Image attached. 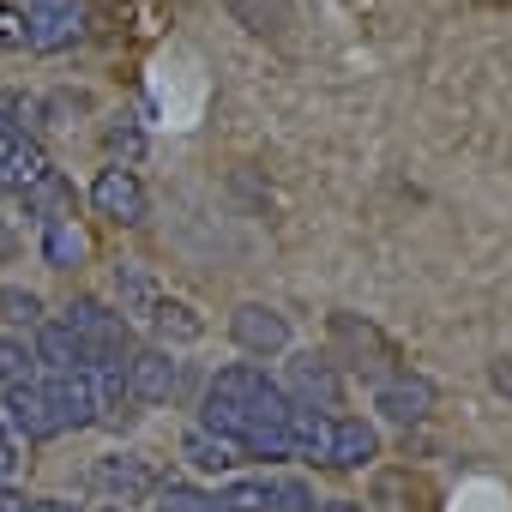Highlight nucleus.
Returning a JSON list of instances; mask_svg holds the SVG:
<instances>
[{"instance_id":"1","label":"nucleus","mask_w":512,"mask_h":512,"mask_svg":"<svg viewBox=\"0 0 512 512\" xmlns=\"http://www.w3.org/2000/svg\"><path fill=\"white\" fill-rule=\"evenodd\" d=\"M61 326L85 344V356H91V362H115V368H127V356L139 350V344H133L127 314L103 308L97 296H73V302H67V314H61Z\"/></svg>"},{"instance_id":"2","label":"nucleus","mask_w":512,"mask_h":512,"mask_svg":"<svg viewBox=\"0 0 512 512\" xmlns=\"http://www.w3.org/2000/svg\"><path fill=\"white\" fill-rule=\"evenodd\" d=\"M211 392H217V398H229V404H241L253 422H266V428H284V422H290V410H296V398H290L284 386H272L253 362H229V368H217Z\"/></svg>"},{"instance_id":"3","label":"nucleus","mask_w":512,"mask_h":512,"mask_svg":"<svg viewBox=\"0 0 512 512\" xmlns=\"http://www.w3.org/2000/svg\"><path fill=\"white\" fill-rule=\"evenodd\" d=\"M91 211L109 217L115 229H139V223L151 217V193H145L139 169H127V163L97 169V181H91Z\"/></svg>"},{"instance_id":"4","label":"nucleus","mask_w":512,"mask_h":512,"mask_svg":"<svg viewBox=\"0 0 512 512\" xmlns=\"http://www.w3.org/2000/svg\"><path fill=\"white\" fill-rule=\"evenodd\" d=\"M229 338H235V350H247V356H290V344H296L290 320H284L272 302H235V308H229Z\"/></svg>"},{"instance_id":"5","label":"nucleus","mask_w":512,"mask_h":512,"mask_svg":"<svg viewBox=\"0 0 512 512\" xmlns=\"http://www.w3.org/2000/svg\"><path fill=\"white\" fill-rule=\"evenodd\" d=\"M332 344L356 362V368H368L374 380H392L398 374V350H392V338L374 326V320H362V314H332Z\"/></svg>"},{"instance_id":"6","label":"nucleus","mask_w":512,"mask_h":512,"mask_svg":"<svg viewBox=\"0 0 512 512\" xmlns=\"http://www.w3.org/2000/svg\"><path fill=\"white\" fill-rule=\"evenodd\" d=\"M121 374H127V398L133 404H169L175 386H181V362L169 350H157V344L151 350H133Z\"/></svg>"},{"instance_id":"7","label":"nucleus","mask_w":512,"mask_h":512,"mask_svg":"<svg viewBox=\"0 0 512 512\" xmlns=\"http://www.w3.org/2000/svg\"><path fill=\"white\" fill-rule=\"evenodd\" d=\"M0 416H7L25 440H55V434H67L61 416H55V404H49V392H43V380L7 386V398H0Z\"/></svg>"},{"instance_id":"8","label":"nucleus","mask_w":512,"mask_h":512,"mask_svg":"<svg viewBox=\"0 0 512 512\" xmlns=\"http://www.w3.org/2000/svg\"><path fill=\"white\" fill-rule=\"evenodd\" d=\"M374 410L386 416V422H398V428H416L428 410H434V380H422V374H392V380H380L374 386Z\"/></svg>"},{"instance_id":"9","label":"nucleus","mask_w":512,"mask_h":512,"mask_svg":"<svg viewBox=\"0 0 512 512\" xmlns=\"http://www.w3.org/2000/svg\"><path fill=\"white\" fill-rule=\"evenodd\" d=\"M290 392L302 398V410H326V416L344 404V380H338V368H332L326 356H314V350L290 356Z\"/></svg>"},{"instance_id":"10","label":"nucleus","mask_w":512,"mask_h":512,"mask_svg":"<svg viewBox=\"0 0 512 512\" xmlns=\"http://www.w3.org/2000/svg\"><path fill=\"white\" fill-rule=\"evenodd\" d=\"M79 37H85V7H79V0L25 13V49H37V55H55V49H67V43H79Z\"/></svg>"},{"instance_id":"11","label":"nucleus","mask_w":512,"mask_h":512,"mask_svg":"<svg viewBox=\"0 0 512 512\" xmlns=\"http://www.w3.org/2000/svg\"><path fill=\"white\" fill-rule=\"evenodd\" d=\"M217 7L260 43H284L296 31V0H217Z\"/></svg>"},{"instance_id":"12","label":"nucleus","mask_w":512,"mask_h":512,"mask_svg":"<svg viewBox=\"0 0 512 512\" xmlns=\"http://www.w3.org/2000/svg\"><path fill=\"white\" fill-rule=\"evenodd\" d=\"M91 488L115 506H133L145 494H157V476L145 470V458H97L91 464Z\"/></svg>"},{"instance_id":"13","label":"nucleus","mask_w":512,"mask_h":512,"mask_svg":"<svg viewBox=\"0 0 512 512\" xmlns=\"http://www.w3.org/2000/svg\"><path fill=\"white\" fill-rule=\"evenodd\" d=\"M31 356H37V368H49V374H85L91 368V356H85V344L61 326V320H43L37 326V344H31Z\"/></svg>"},{"instance_id":"14","label":"nucleus","mask_w":512,"mask_h":512,"mask_svg":"<svg viewBox=\"0 0 512 512\" xmlns=\"http://www.w3.org/2000/svg\"><path fill=\"white\" fill-rule=\"evenodd\" d=\"M332 422L338 416H326V410H290V422H284V434H290V458H308V464H332Z\"/></svg>"},{"instance_id":"15","label":"nucleus","mask_w":512,"mask_h":512,"mask_svg":"<svg viewBox=\"0 0 512 512\" xmlns=\"http://www.w3.org/2000/svg\"><path fill=\"white\" fill-rule=\"evenodd\" d=\"M374 458H380V428L362 422V416H338V422H332V464L362 470V464H374Z\"/></svg>"},{"instance_id":"16","label":"nucleus","mask_w":512,"mask_h":512,"mask_svg":"<svg viewBox=\"0 0 512 512\" xmlns=\"http://www.w3.org/2000/svg\"><path fill=\"white\" fill-rule=\"evenodd\" d=\"M145 320H151V332L163 338L157 350H175V344H199V338H205V320H199V308H187V302H175V296H163V302H157Z\"/></svg>"},{"instance_id":"17","label":"nucleus","mask_w":512,"mask_h":512,"mask_svg":"<svg viewBox=\"0 0 512 512\" xmlns=\"http://www.w3.org/2000/svg\"><path fill=\"white\" fill-rule=\"evenodd\" d=\"M43 392H49V404H55L61 428H91V422H97L85 374H49V380H43Z\"/></svg>"},{"instance_id":"18","label":"nucleus","mask_w":512,"mask_h":512,"mask_svg":"<svg viewBox=\"0 0 512 512\" xmlns=\"http://www.w3.org/2000/svg\"><path fill=\"white\" fill-rule=\"evenodd\" d=\"M49 169H55V163L43 157V145H37V139H19L7 157H0V193H19V199H25Z\"/></svg>"},{"instance_id":"19","label":"nucleus","mask_w":512,"mask_h":512,"mask_svg":"<svg viewBox=\"0 0 512 512\" xmlns=\"http://www.w3.org/2000/svg\"><path fill=\"white\" fill-rule=\"evenodd\" d=\"M115 296H121V314H139V320H145V314L163 302V284H157L139 260H121V266H115Z\"/></svg>"},{"instance_id":"20","label":"nucleus","mask_w":512,"mask_h":512,"mask_svg":"<svg viewBox=\"0 0 512 512\" xmlns=\"http://www.w3.org/2000/svg\"><path fill=\"white\" fill-rule=\"evenodd\" d=\"M43 260H49L55 272H73V266L85 260V229H79L73 217H61V223H43Z\"/></svg>"},{"instance_id":"21","label":"nucleus","mask_w":512,"mask_h":512,"mask_svg":"<svg viewBox=\"0 0 512 512\" xmlns=\"http://www.w3.org/2000/svg\"><path fill=\"white\" fill-rule=\"evenodd\" d=\"M25 211L37 217V229H43V223H61V217H73V187H67V181L49 169V175H43L31 193H25Z\"/></svg>"},{"instance_id":"22","label":"nucleus","mask_w":512,"mask_h":512,"mask_svg":"<svg viewBox=\"0 0 512 512\" xmlns=\"http://www.w3.org/2000/svg\"><path fill=\"white\" fill-rule=\"evenodd\" d=\"M103 151H109V163H139L145 157V133H139V121L133 115H115L109 127H103Z\"/></svg>"},{"instance_id":"23","label":"nucleus","mask_w":512,"mask_h":512,"mask_svg":"<svg viewBox=\"0 0 512 512\" xmlns=\"http://www.w3.org/2000/svg\"><path fill=\"white\" fill-rule=\"evenodd\" d=\"M181 452H187L199 470H217V476H223V470H235V458H241L229 440H217V434H205V428H193V434L181 440Z\"/></svg>"},{"instance_id":"24","label":"nucleus","mask_w":512,"mask_h":512,"mask_svg":"<svg viewBox=\"0 0 512 512\" xmlns=\"http://www.w3.org/2000/svg\"><path fill=\"white\" fill-rule=\"evenodd\" d=\"M217 506H223V512H266V506H272V482H266V476H241V482H229V488L217 494Z\"/></svg>"},{"instance_id":"25","label":"nucleus","mask_w":512,"mask_h":512,"mask_svg":"<svg viewBox=\"0 0 512 512\" xmlns=\"http://www.w3.org/2000/svg\"><path fill=\"white\" fill-rule=\"evenodd\" d=\"M0 320H13V326H43V296H37V290H19V284H0Z\"/></svg>"},{"instance_id":"26","label":"nucleus","mask_w":512,"mask_h":512,"mask_svg":"<svg viewBox=\"0 0 512 512\" xmlns=\"http://www.w3.org/2000/svg\"><path fill=\"white\" fill-rule=\"evenodd\" d=\"M157 512H223L217 494H199L187 482H157Z\"/></svg>"},{"instance_id":"27","label":"nucleus","mask_w":512,"mask_h":512,"mask_svg":"<svg viewBox=\"0 0 512 512\" xmlns=\"http://www.w3.org/2000/svg\"><path fill=\"white\" fill-rule=\"evenodd\" d=\"M37 374V356L25 350V338H0V386H25Z\"/></svg>"},{"instance_id":"28","label":"nucleus","mask_w":512,"mask_h":512,"mask_svg":"<svg viewBox=\"0 0 512 512\" xmlns=\"http://www.w3.org/2000/svg\"><path fill=\"white\" fill-rule=\"evenodd\" d=\"M25 139V103L19 97H0V157Z\"/></svg>"},{"instance_id":"29","label":"nucleus","mask_w":512,"mask_h":512,"mask_svg":"<svg viewBox=\"0 0 512 512\" xmlns=\"http://www.w3.org/2000/svg\"><path fill=\"white\" fill-rule=\"evenodd\" d=\"M266 512H314L308 482H272V506H266Z\"/></svg>"},{"instance_id":"30","label":"nucleus","mask_w":512,"mask_h":512,"mask_svg":"<svg viewBox=\"0 0 512 512\" xmlns=\"http://www.w3.org/2000/svg\"><path fill=\"white\" fill-rule=\"evenodd\" d=\"M0 49H25V13L0 7Z\"/></svg>"},{"instance_id":"31","label":"nucleus","mask_w":512,"mask_h":512,"mask_svg":"<svg viewBox=\"0 0 512 512\" xmlns=\"http://www.w3.org/2000/svg\"><path fill=\"white\" fill-rule=\"evenodd\" d=\"M19 464H25V458H19V446H13V434H7V416H0V488L13 482Z\"/></svg>"},{"instance_id":"32","label":"nucleus","mask_w":512,"mask_h":512,"mask_svg":"<svg viewBox=\"0 0 512 512\" xmlns=\"http://www.w3.org/2000/svg\"><path fill=\"white\" fill-rule=\"evenodd\" d=\"M488 386L512 404V356H500V362H488Z\"/></svg>"},{"instance_id":"33","label":"nucleus","mask_w":512,"mask_h":512,"mask_svg":"<svg viewBox=\"0 0 512 512\" xmlns=\"http://www.w3.org/2000/svg\"><path fill=\"white\" fill-rule=\"evenodd\" d=\"M0 512H31V500H25V494H13V488H0Z\"/></svg>"},{"instance_id":"34","label":"nucleus","mask_w":512,"mask_h":512,"mask_svg":"<svg viewBox=\"0 0 512 512\" xmlns=\"http://www.w3.org/2000/svg\"><path fill=\"white\" fill-rule=\"evenodd\" d=\"M31 512H73L67 500H31Z\"/></svg>"},{"instance_id":"35","label":"nucleus","mask_w":512,"mask_h":512,"mask_svg":"<svg viewBox=\"0 0 512 512\" xmlns=\"http://www.w3.org/2000/svg\"><path fill=\"white\" fill-rule=\"evenodd\" d=\"M326 512H362V506H356V500H332Z\"/></svg>"},{"instance_id":"36","label":"nucleus","mask_w":512,"mask_h":512,"mask_svg":"<svg viewBox=\"0 0 512 512\" xmlns=\"http://www.w3.org/2000/svg\"><path fill=\"white\" fill-rule=\"evenodd\" d=\"M97 512H115V506H97Z\"/></svg>"}]
</instances>
